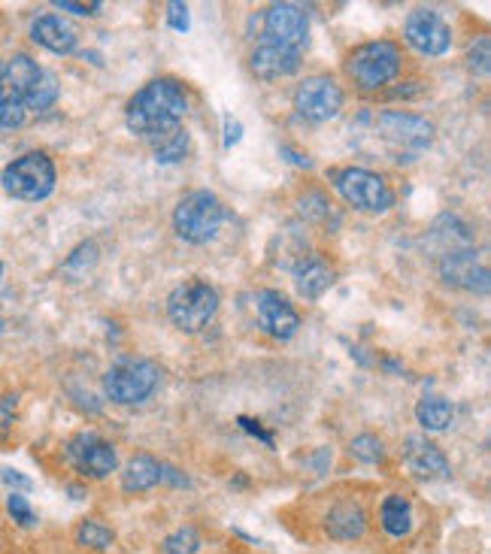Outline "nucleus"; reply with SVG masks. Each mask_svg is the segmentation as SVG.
<instances>
[{"mask_svg": "<svg viewBox=\"0 0 491 554\" xmlns=\"http://www.w3.org/2000/svg\"><path fill=\"white\" fill-rule=\"evenodd\" d=\"M185 113H188L185 88L170 76H158V79L146 82L137 94H131V100L125 106V122L137 137L158 140V137L182 128Z\"/></svg>", "mask_w": 491, "mask_h": 554, "instance_id": "nucleus-1", "label": "nucleus"}, {"mask_svg": "<svg viewBox=\"0 0 491 554\" xmlns=\"http://www.w3.org/2000/svg\"><path fill=\"white\" fill-rule=\"evenodd\" d=\"M404 67V52L395 40H367L346 55V76L361 91H379L395 82Z\"/></svg>", "mask_w": 491, "mask_h": 554, "instance_id": "nucleus-2", "label": "nucleus"}, {"mask_svg": "<svg viewBox=\"0 0 491 554\" xmlns=\"http://www.w3.org/2000/svg\"><path fill=\"white\" fill-rule=\"evenodd\" d=\"M222 218H225L222 200L210 188H194L173 209V231L179 240L191 246H204L219 234Z\"/></svg>", "mask_w": 491, "mask_h": 554, "instance_id": "nucleus-3", "label": "nucleus"}, {"mask_svg": "<svg viewBox=\"0 0 491 554\" xmlns=\"http://www.w3.org/2000/svg\"><path fill=\"white\" fill-rule=\"evenodd\" d=\"M4 85L22 100L25 109H31V113H46V109L58 100V76L40 67L25 52H16L4 64Z\"/></svg>", "mask_w": 491, "mask_h": 554, "instance_id": "nucleus-4", "label": "nucleus"}, {"mask_svg": "<svg viewBox=\"0 0 491 554\" xmlns=\"http://www.w3.org/2000/svg\"><path fill=\"white\" fill-rule=\"evenodd\" d=\"M58 182V170L55 161L46 152H25L16 161H10L0 173V188H4L10 197L25 200V203H40L55 191Z\"/></svg>", "mask_w": 491, "mask_h": 554, "instance_id": "nucleus-5", "label": "nucleus"}, {"mask_svg": "<svg viewBox=\"0 0 491 554\" xmlns=\"http://www.w3.org/2000/svg\"><path fill=\"white\" fill-rule=\"evenodd\" d=\"M161 385V367L149 358H122L104 373V394L119 406L146 403Z\"/></svg>", "mask_w": 491, "mask_h": 554, "instance_id": "nucleus-6", "label": "nucleus"}, {"mask_svg": "<svg viewBox=\"0 0 491 554\" xmlns=\"http://www.w3.org/2000/svg\"><path fill=\"white\" fill-rule=\"evenodd\" d=\"M376 134L395 152L398 161L419 158L434 143V125L425 116L410 113V109H385V113H379Z\"/></svg>", "mask_w": 491, "mask_h": 554, "instance_id": "nucleus-7", "label": "nucleus"}, {"mask_svg": "<svg viewBox=\"0 0 491 554\" xmlns=\"http://www.w3.org/2000/svg\"><path fill=\"white\" fill-rule=\"evenodd\" d=\"M216 312H219V291L204 279L182 282L167 297V315L182 334H201L216 318Z\"/></svg>", "mask_w": 491, "mask_h": 554, "instance_id": "nucleus-8", "label": "nucleus"}, {"mask_svg": "<svg viewBox=\"0 0 491 554\" xmlns=\"http://www.w3.org/2000/svg\"><path fill=\"white\" fill-rule=\"evenodd\" d=\"M334 188L340 191V197L355 209V212H388L395 206V191L385 182L382 173L367 170V167H340L331 173Z\"/></svg>", "mask_w": 491, "mask_h": 554, "instance_id": "nucleus-9", "label": "nucleus"}, {"mask_svg": "<svg viewBox=\"0 0 491 554\" xmlns=\"http://www.w3.org/2000/svg\"><path fill=\"white\" fill-rule=\"evenodd\" d=\"M343 103H346V94L340 82L325 73L307 76L298 88H294V109H298V116L316 125L337 119L343 113Z\"/></svg>", "mask_w": 491, "mask_h": 554, "instance_id": "nucleus-10", "label": "nucleus"}, {"mask_svg": "<svg viewBox=\"0 0 491 554\" xmlns=\"http://www.w3.org/2000/svg\"><path fill=\"white\" fill-rule=\"evenodd\" d=\"M67 461L85 479H107L113 470H119V455L113 442L94 430H79L67 442Z\"/></svg>", "mask_w": 491, "mask_h": 554, "instance_id": "nucleus-11", "label": "nucleus"}, {"mask_svg": "<svg viewBox=\"0 0 491 554\" xmlns=\"http://www.w3.org/2000/svg\"><path fill=\"white\" fill-rule=\"evenodd\" d=\"M264 40H273L279 46H288L294 52H304L310 43V13L304 4H270L264 10Z\"/></svg>", "mask_w": 491, "mask_h": 554, "instance_id": "nucleus-12", "label": "nucleus"}, {"mask_svg": "<svg viewBox=\"0 0 491 554\" xmlns=\"http://www.w3.org/2000/svg\"><path fill=\"white\" fill-rule=\"evenodd\" d=\"M404 37L425 58H440L452 49V28L437 10H428V7L410 10L404 22Z\"/></svg>", "mask_w": 491, "mask_h": 554, "instance_id": "nucleus-13", "label": "nucleus"}, {"mask_svg": "<svg viewBox=\"0 0 491 554\" xmlns=\"http://www.w3.org/2000/svg\"><path fill=\"white\" fill-rule=\"evenodd\" d=\"M401 461H404L407 473L419 482H443L452 476V467H449V458L443 455V449L422 433H413L404 439Z\"/></svg>", "mask_w": 491, "mask_h": 554, "instance_id": "nucleus-14", "label": "nucleus"}, {"mask_svg": "<svg viewBox=\"0 0 491 554\" xmlns=\"http://www.w3.org/2000/svg\"><path fill=\"white\" fill-rule=\"evenodd\" d=\"M255 312H258L261 330L273 340H291L301 327L298 309H294V303L276 288H261L255 294Z\"/></svg>", "mask_w": 491, "mask_h": 554, "instance_id": "nucleus-15", "label": "nucleus"}, {"mask_svg": "<svg viewBox=\"0 0 491 554\" xmlns=\"http://www.w3.org/2000/svg\"><path fill=\"white\" fill-rule=\"evenodd\" d=\"M440 270V279L452 288H461V291H470V294H488V267L476 258V249H455V252H446L437 264Z\"/></svg>", "mask_w": 491, "mask_h": 554, "instance_id": "nucleus-16", "label": "nucleus"}, {"mask_svg": "<svg viewBox=\"0 0 491 554\" xmlns=\"http://www.w3.org/2000/svg\"><path fill=\"white\" fill-rule=\"evenodd\" d=\"M249 67L258 79L279 82V79H288V76H294L301 70V52L279 46L273 40H261L249 52Z\"/></svg>", "mask_w": 491, "mask_h": 554, "instance_id": "nucleus-17", "label": "nucleus"}, {"mask_svg": "<svg viewBox=\"0 0 491 554\" xmlns=\"http://www.w3.org/2000/svg\"><path fill=\"white\" fill-rule=\"evenodd\" d=\"M322 524L334 542H352V539H361L367 533V512L358 500H337L325 512Z\"/></svg>", "mask_w": 491, "mask_h": 554, "instance_id": "nucleus-18", "label": "nucleus"}, {"mask_svg": "<svg viewBox=\"0 0 491 554\" xmlns=\"http://www.w3.org/2000/svg\"><path fill=\"white\" fill-rule=\"evenodd\" d=\"M294 288L304 300H319L334 285V267L322 255H304L291 270Z\"/></svg>", "mask_w": 491, "mask_h": 554, "instance_id": "nucleus-19", "label": "nucleus"}, {"mask_svg": "<svg viewBox=\"0 0 491 554\" xmlns=\"http://www.w3.org/2000/svg\"><path fill=\"white\" fill-rule=\"evenodd\" d=\"M31 40H34L37 46L55 52V55H70V52H76V31H73L61 16H52V13L37 16V19L31 22Z\"/></svg>", "mask_w": 491, "mask_h": 554, "instance_id": "nucleus-20", "label": "nucleus"}, {"mask_svg": "<svg viewBox=\"0 0 491 554\" xmlns=\"http://www.w3.org/2000/svg\"><path fill=\"white\" fill-rule=\"evenodd\" d=\"M161 464L155 455L137 452L128 458V464L122 467V491L128 494H143L155 485H161Z\"/></svg>", "mask_w": 491, "mask_h": 554, "instance_id": "nucleus-21", "label": "nucleus"}, {"mask_svg": "<svg viewBox=\"0 0 491 554\" xmlns=\"http://www.w3.org/2000/svg\"><path fill=\"white\" fill-rule=\"evenodd\" d=\"M413 503L404 497V494H388L382 503H379V524L388 536L395 539H404L410 536L413 530Z\"/></svg>", "mask_w": 491, "mask_h": 554, "instance_id": "nucleus-22", "label": "nucleus"}, {"mask_svg": "<svg viewBox=\"0 0 491 554\" xmlns=\"http://www.w3.org/2000/svg\"><path fill=\"white\" fill-rule=\"evenodd\" d=\"M416 421H419L425 430L440 433V430H446V427L455 421V406H452L446 397H440V394H425V397L416 403Z\"/></svg>", "mask_w": 491, "mask_h": 554, "instance_id": "nucleus-23", "label": "nucleus"}, {"mask_svg": "<svg viewBox=\"0 0 491 554\" xmlns=\"http://www.w3.org/2000/svg\"><path fill=\"white\" fill-rule=\"evenodd\" d=\"M152 146H155V161L158 164H176L188 155V131L176 128V131L152 140Z\"/></svg>", "mask_w": 491, "mask_h": 554, "instance_id": "nucleus-24", "label": "nucleus"}, {"mask_svg": "<svg viewBox=\"0 0 491 554\" xmlns=\"http://www.w3.org/2000/svg\"><path fill=\"white\" fill-rule=\"evenodd\" d=\"M76 542L85 545V548H97L104 551L116 542V533L101 521V518H85L79 527H76Z\"/></svg>", "mask_w": 491, "mask_h": 554, "instance_id": "nucleus-25", "label": "nucleus"}, {"mask_svg": "<svg viewBox=\"0 0 491 554\" xmlns=\"http://www.w3.org/2000/svg\"><path fill=\"white\" fill-rule=\"evenodd\" d=\"M28 119V109L22 106V100L0 82V131H16L22 128Z\"/></svg>", "mask_w": 491, "mask_h": 554, "instance_id": "nucleus-26", "label": "nucleus"}, {"mask_svg": "<svg viewBox=\"0 0 491 554\" xmlns=\"http://www.w3.org/2000/svg\"><path fill=\"white\" fill-rule=\"evenodd\" d=\"M349 455L361 464H379L385 458V442L376 433H358L349 442Z\"/></svg>", "mask_w": 491, "mask_h": 554, "instance_id": "nucleus-27", "label": "nucleus"}, {"mask_svg": "<svg viewBox=\"0 0 491 554\" xmlns=\"http://www.w3.org/2000/svg\"><path fill=\"white\" fill-rule=\"evenodd\" d=\"M198 548H201V533H198V527H191V524L173 530L161 542V554H194Z\"/></svg>", "mask_w": 491, "mask_h": 554, "instance_id": "nucleus-28", "label": "nucleus"}, {"mask_svg": "<svg viewBox=\"0 0 491 554\" xmlns=\"http://www.w3.org/2000/svg\"><path fill=\"white\" fill-rule=\"evenodd\" d=\"M298 206H301V215L307 221H325L331 215V197L322 188H307L298 197Z\"/></svg>", "mask_w": 491, "mask_h": 554, "instance_id": "nucleus-29", "label": "nucleus"}, {"mask_svg": "<svg viewBox=\"0 0 491 554\" xmlns=\"http://www.w3.org/2000/svg\"><path fill=\"white\" fill-rule=\"evenodd\" d=\"M94 264H97V243H82V246L67 258L64 270L73 273V279H76V276H85Z\"/></svg>", "mask_w": 491, "mask_h": 554, "instance_id": "nucleus-30", "label": "nucleus"}, {"mask_svg": "<svg viewBox=\"0 0 491 554\" xmlns=\"http://www.w3.org/2000/svg\"><path fill=\"white\" fill-rule=\"evenodd\" d=\"M467 64H470V70L473 73H488V67H491V40L482 34V37H476L473 43H470V49H467Z\"/></svg>", "mask_w": 491, "mask_h": 554, "instance_id": "nucleus-31", "label": "nucleus"}, {"mask_svg": "<svg viewBox=\"0 0 491 554\" xmlns=\"http://www.w3.org/2000/svg\"><path fill=\"white\" fill-rule=\"evenodd\" d=\"M7 512H10V518H13L19 527H34V524H37V512H34V506L28 503L25 494H10V497H7Z\"/></svg>", "mask_w": 491, "mask_h": 554, "instance_id": "nucleus-32", "label": "nucleus"}, {"mask_svg": "<svg viewBox=\"0 0 491 554\" xmlns=\"http://www.w3.org/2000/svg\"><path fill=\"white\" fill-rule=\"evenodd\" d=\"M19 412V394H4L0 397V439H7Z\"/></svg>", "mask_w": 491, "mask_h": 554, "instance_id": "nucleus-33", "label": "nucleus"}, {"mask_svg": "<svg viewBox=\"0 0 491 554\" xmlns=\"http://www.w3.org/2000/svg\"><path fill=\"white\" fill-rule=\"evenodd\" d=\"M167 25H170L173 31H179V34H188V25H191L188 7L179 4V0H170V4H167Z\"/></svg>", "mask_w": 491, "mask_h": 554, "instance_id": "nucleus-34", "label": "nucleus"}, {"mask_svg": "<svg viewBox=\"0 0 491 554\" xmlns=\"http://www.w3.org/2000/svg\"><path fill=\"white\" fill-rule=\"evenodd\" d=\"M0 482H4L7 488H13V494H22V491L34 488V482L28 476H22L19 470H13V467H0Z\"/></svg>", "mask_w": 491, "mask_h": 554, "instance_id": "nucleus-35", "label": "nucleus"}, {"mask_svg": "<svg viewBox=\"0 0 491 554\" xmlns=\"http://www.w3.org/2000/svg\"><path fill=\"white\" fill-rule=\"evenodd\" d=\"M55 7H58V10L73 13V16H97V13H101V7H104V4H97V0H91V4H73V0H58Z\"/></svg>", "mask_w": 491, "mask_h": 554, "instance_id": "nucleus-36", "label": "nucleus"}, {"mask_svg": "<svg viewBox=\"0 0 491 554\" xmlns=\"http://www.w3.org/2000/svg\"><path fill=\"white\" fill-rule=\"evenodd\" d=\"M240 140H243V125H240L237 119L225 116V149L237 146Z\"/></svg>", "mask_w": 491, "mask_h": 554, "instance_id": "nucleus-37", "label": "nucleus"}, {"mask_svg": "<svg viewBox=\"0 0 491 554\" xmlns=\"http://www.w3.org/2000/svg\"><path fill=\"white\" fill-rule=\"evenodd\" d=\"M161 482H173L176 488H185L188 485V476H182L176 467H170V464H161Z\"/></svg>", "mask_w": 491, "mask_h": 554, "instance_id": "nucleus-38", "label": "nucleus"}, {"mask_svg": "<svg viewBox=\"0 0 491 554\" xmlns=\"http://www.w3.org/2000/svg\"><path fill=\"white\" fill-rule=\"evenodd\" d=\"M240 427H246V430H249L252 436H261V439L267 442V446L273 449V436H270V433H264V427H261V424H255L252 418H246V415H240Z\"/></svg>", "mask_w": 491, "mask_h": 554, "instance_id": "nucleus-39", "label": "nucleus"}, {"mask_svg": "<svg viewBox=\"0 0 491 554\" xmlns=\"http://www.w3.org/2000/svg\"><path fill=\"white\" fill-rule=\"evenodd\" d=\"M279 155H282L285 161H291V164H298V167H310V158H304L298 149H291V146H282Z\"/></svg>", "mask_w": 491, "mask_h": 554, "instance_id": "nucleus-40", "label": "nucleus"}, {"mask_svg": "<svg viewBox=\"0 0 491 554\" xmlns=\"http://www.w3.org/2000/svg\"><path fill=\"white\" fill-rule=\"evenodd\" d=\"M328 461H331V452H328V449H319V452H316V455L310 458V464L316 467V473H325Z\"/></svg>", "mask_w": 491, "mask_h": 554, "instance_id": "nucleus-41", "label": "nucleus"}, {"mask_svg": "<svg viewBox=\"0 0 491 554\" xmlns=\"http://www.w3.org/2000/svg\"><path fill=\"white\" fill-rule=\"evenodd\" d=\"M382 367L385 370H391V373H401L404 367H401V361H395V358H382Z\"/></svg>", "mask_w": 491, "mask_h": 554, "instance_id": "nucleus-42", "label": "nucleus"}, {"mask_svg": "<svg viewBox=\"0 0 491 554\" xmlns=\"http://www.w3.org/2000/svg\"><path fill=\"white\" fill-rule=\"evenodd\" d=\"M4 327H7V321H4V315H0V334H4Z\"/></svg>", "mask_w": 491, "mask_h": 554, "instance_id": "nucleus-43", "label": "nucleus"}, {"mask_svg": "<svg viewBox=\"0 0 491 554\" xmlns=\"http://www.w3.org/2000/svg\"><path fill=\"white\" fill-rule=\"evenodd\" d=\"M0 82H4V61H0Z\"/></svg>", "mask_w": 491, "mask_h": 554, "instance_id": "nucleus-44", "label": "nucleus"}, {"mask_svg": "<svg viewBox=\"0 0 491 554\" xmlns=\"http://www.w3.org/2000/svg\"><path fill=\"white\" fill-rule=\"evenodd\" d=\"M0 282H4V261H0Z\"/></svg>", "mask_w": 491, "mask_h": 554, "instance_id": "nucleus-45", "label": "nucleus"}]
</instances>
